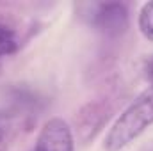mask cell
I'll return each mask as SVG.
<instances>
[{
	"label": "cell",
	"mask_w": 153,
	"mask_h": 151,
	"mask_svg": "<svg viewBox=\"0 0 153 151\" xmlns=\"http://www.w3.org/2000/svg\"><path fill=\"white\" fill-rule=\"evenodd\" d=\"M5 130H7V121H5L4 114L0 112V141H2L4 135H5Z\"/></svg>",
	"instance_id": "6"
},
{
	"label": "cell",
	"mask_w": 153,
	"mask_h": 151,
	"mask_svg": "<svg viewBox=\"0 0 153 151\" xmlns=\"http://www.w3.org/2000/svg\"><path fill=\"white\" fill-rule=\"evenodd\" d=\"M91 27L105 36H121L128 27V11L125 4L119 2H102L91 4L85 14Z\"/></svg>",
	"instance_id": "2"
},
{
	"label": "cell",
	"mask_w": 153,
	"mask_h": 151,
	"mask_svg": "<svg viewBox=\"0 0 153 151\" xmlns=\"http://www.w3.org/2000/svg\"><path fill=\"white\" fill-rule=\"evenodd\" d=\"M153 124V85L143 91L121 114L105 137V150L121 151Z\"/></svg>",
	"instance_id": "1"
},
{
	"label": "cell",
	"mask_w": 153,
	"mask_h": 151,
	"mask_svg": "<svg viewBox=\"0 0 153 151\" xmlns=\"http://www.w3.org/2000/svg\"><path fill=\"white\" fill-rule=\"evenodd\" d=\"M36 151H75V142L68 123L61 117L48 119L38 135Z\"/></svg>",
	"instance_id": "3"
},
{
	"label": "cell",
	"mask_w": 153,
	"mask_h": 151,
	"mask_svg": "<svg viewBox=\"0 0 153 151\" xmlns=\"http://www.w3.org/2000/svg\"><path fill=\"white\" fill-rule=\"evenodd\" d=\"M146 70H148V71H146V73H148V76H150V78L153 80V61H150V62H148Z\"/></svg>",
	"instance_id": "7"
},
{
	"label": "cell",
	"mask_w": 153,
	"mask_h": 151,
	"mask_svg": "<svg viewBox=\"0 0 153 151\" xmlns=\"http://www.w3.org/2000/svg\"><path fill=\"white\" fill-rule=\"evenodd\" d=\"M16 48H18L16 34L4 23H0V61L9 57L11 53H14Z\"/></svg>",
	"instance_id": "4"
},
{
	"label": "cell",
	"mask_w": 153,
	"mask_h": 151,
	"mask_svg": "<svg viewBox=\"0 0 153 151\" xmlns=\"http://www.w3.org/2000/svg\"><path fill=\"white\" fill-rule=\"evenodd\" d=\"M139 29L146 39L153 41V2L143 5L139 13Z\"/></svg>",
	"instance_id": "5"
}]
</instances>
